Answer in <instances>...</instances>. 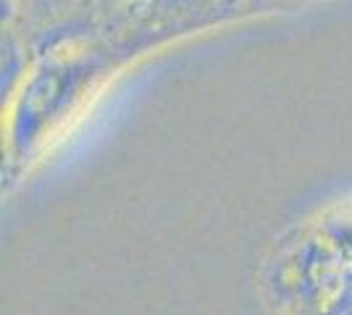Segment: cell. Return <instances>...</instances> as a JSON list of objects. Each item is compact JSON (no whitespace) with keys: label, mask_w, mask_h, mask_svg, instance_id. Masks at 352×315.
<instances>
[{"label":"cell","mask_w":352,"mask_h":315,"mask_svg":"<svg viewBox=\"0 0 352 315\" xmlns=\"http://www.w3.org/2000/svg\"><path fill=\"white\" fill-rule=\"evenodd\" d=\"M274 286L279 315H352V213L294 244Z\"/></svg>","instance_id":"cell-1"}]
</instances>
